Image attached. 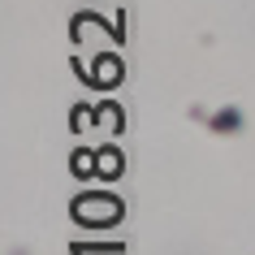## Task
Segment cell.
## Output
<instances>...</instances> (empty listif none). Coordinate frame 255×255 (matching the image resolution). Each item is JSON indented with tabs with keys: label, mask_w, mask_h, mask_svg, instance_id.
Returning a JSON list of instances; mask_svg holds the SVG:
<instances>
[{
	"label": "cell",
	"mask_w": 255,
	"mask_h": 255,
	"mask_svg": "<svg viewBox=\"0 0 255 255\" xmlns=\"http://www.w3.org/2000/svg\"><path fill=\"white\" fill-rule=\"evenodd\" d=\"M74 212H78V216H95V225H108V221H117V203L95 195V199H78V203H74Z\"/></svg>",
	"instance_id": "cell-1"
}]
</instances>
